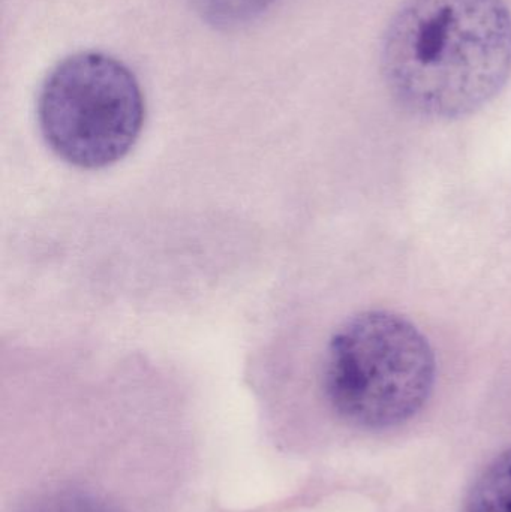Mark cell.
<instances>
[{
  "label": "cell",
  "instance_id": "6da1fadb",
  "mask_svg": "<svg viewBox=\"0 0 511 512\" xmlns=\"http://www.w3.org/2000/svg\"><path fill=\"white\" fill-rule=\"evenodd\" d=\"M381 69L393 98L420 117L482 110L511 72L503 0H407L384 33Z\"/></svg>",
  "mask_w": 511,
  "mask_h": 512
},
{
  "label": "cell",
  "instance_id": "7a4b0ae2",
  "mask_svg": "<svg viewBox=\"0 0 511 512\" xmlns=\"http://www.w3.org/2000/svg\"><path fill=\"white\" fill-rule=\"evenodd\" d=\"M437 378L434 349L405 316L357 313L333 334L323 388L333 411L365 430H387L416 417Z\"/></svg>",
  "mask_w": 511,
  "mask_h": 512
},
{
  "label": "cell",
  "instance_id": "3957f363",
  "mask_svg": "<svg viewBox=\"0 0 511 512\" xmlns=\"http://www.w3.org/2000/svg\"><path fill=\"white\" fill-rule=\"evenodd\" d=\"M42 137L59 158L95 170L120 161L144 123L140 84L120 60L96 51L57 63L38 98Z\"/></svg>",
  "mask_w": 511,
  "mask_h": 512
},
{
  "label": "cell",
  "instance_id": "277c9868",
  "mask_svg": "<svg viewBox=\"0 0 511 512\" xmlns=\"http://www.w3.org/2000/svg\"><path fill=\"white\" fill-rule=\"evenodd\" d=\"M465 512H511V448L483 469L468 495Z\"/></svg>",
  "mask_w": 511,
  "mask_h": 512
},
{
  "label": "cell",
  "instance_id": "5b68a950",
  "mask_svg": "<svg viewBox=\"0 0 511 512\" xmlns=\"http://www.w3.org/2000/svg\"><path fill=\"white\" fill-rule=\"evenodd\" d=\"M275 0H192L198 14L219 29H234L257 20Z\"/></svg>",
  "mask_w": 511,
  "mask_h": 512
},
{
  "label": "cell",
  "instance_id": "8992f818",
  "mask_svg": "<svg viewBox=\"0 0 511 512\" xmlns=\"http://www.w3.org/2000/svg\"><path fill=\"white\" fill-rule=\"evenodd\" d=\"M42 512H101L96 510L93 505L86 504L84 501H74V499H68L63 501L62 504L54 505L53 508Z\"/></svg>",
  "mask_w": 511,
  "mask_h": 512
}]
</instances>
